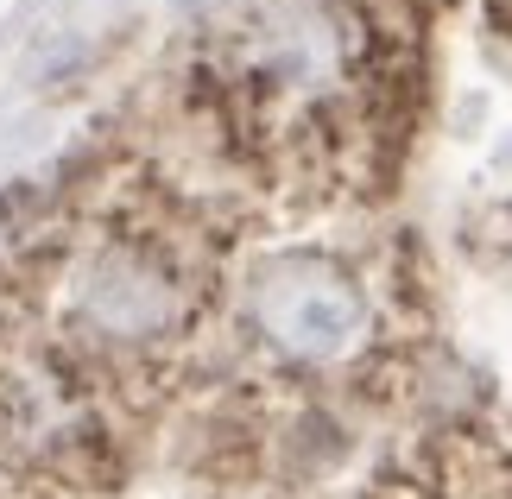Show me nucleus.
I'll return each mask as SVG.
<instances>
[{
    "label": "nucleus",
    "mask_w": 512,
    "mask_h": 499,
    "mask_svg": "<svg viewBox=\"0 0 512 499\" xmlns=\"http://www.w3.org/2000/svg\"><path fill=\"white\" fill-rule=\"evenodd\" d=\"M260 329L285 354L329 361V354L354 348V335L367 329V304L342 272L317 266V259H298V266H279L260 285Z\"/></svg>",
    "instance_id": "nucleus-1"
}]
</instances>
